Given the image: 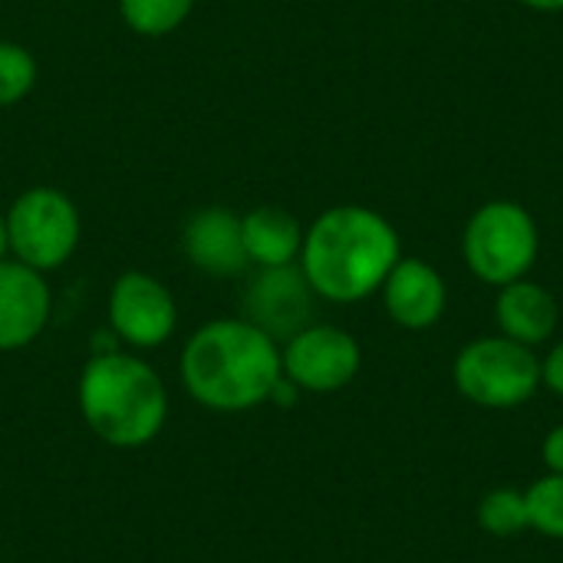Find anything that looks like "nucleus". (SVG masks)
I'll return each mask as SVG.
<instances>
[{
  "label": "nucleus",
  "instance_id": "nucleus-1",
  "mask_svg": "<svg viewBox=\"0 0 563 563\" xmlns=\"http://www.w3.org/2000/svg\"><path fill=\"white\" fill-rule=\"evenodd\" d=\"M188 396L211 412H251L271 402L284 376L280 343L244 317H218L201 323L178 360Z\"/></svg>",
  "mask_w": 563,
  "mask_h": 563
},
{
  "label": "nucleus",
  "instance_id": "nucleus-2",
  "mask_svg": "<svg viewBox=\"0 0 563 563\" xmlns=\"http://www.w3.org/2000/svg\"><path fill=\"white\" fill-rule=\"evenodd\" d=\"M402 257L399 231L366 205H336L303 231L300 271L313 294L330 303H360L379 294Z\"/></svg>",
  "mask_w": 563,
  "mask_h": 563
},
{
  "label": "nucleus",
  "instance_id": "nucleus-3",
  "mask_svg": "<svg viewBox=\"0 0 563 563\" xmlns=\"http://www.w3.org/2000/svg\"><path fill=\"white\" fill-rule=\"evenodd\" d=\"M79 416L109 449H142L155 442L168 419L162 376L125 350L92 353L76 383Z\"/></svg>",
  "mask_w": 563,
  "mask_h": 563
},
{
  "label": "nucleus",
  "instance_id": "nucleus-4",
  "mask_svg": "<svg viewBox=\"0 0 563 563\" xmlns=\"http://www.w3.org/2000/svg\"><path fill=\"white\" fill-rule=\"evenodd\" d=\"M541 254V228L534 214L508 198L472 211L462 231V261L475 280L505 287L531 274Z\"/></svg>",
  "mask_w": 563,
  "mask_h": 563
},
{
  "label": "nucleus",
  "instance_id": "nucleus-5",
  "mask_svg": "<svg viewBox=\"0 0 563 563\" xmlns=\"http://www.w3.org/2000/svg\"><path fill=\"white\" fill-rule=\"evenodd\" d=\"M452 383L478 409L508 412L531 402L541 389V356L501 333L465 343L452 363Z\"/></svg>",
  "mask_w": 563,
  "mask_h": 563
},
{
  "label": "nucleus",
  "instance_id": "nucleus-6",
  "mask_svg": "<svg viewBox=\"0 0 563 563\" xmlns=\"http://www.w3.org/2000/svg\"><path fill=\"white\" fill-rule=\"evenodd\" d=\"M82 238V218L76 201L53 188V185H33L13 198L7 208V241L10 254L40 271H59L79 247Z\"/></svg>",
  "mask_w": 563,
  "mask_h": 563
},
{
  "label": "nucleus",
  "instance_id": "nucleus-7",
  "mask_svg": "<svg viewBox=\"0 0 563 563\" xmlns=\"http://www.w3.org/2000/svg\"><path fill=\"white\" fill-rule=\"evenodd\" d=\"M280 366L284 379H290L300 393L330 396L360 376L363 350L350 330L333 323H310L280 343Z\"/></svg>",
  "mask_w": 563,
  "mask_h": 563
},
{
  "label": "nucleus",
  "instance_id": "nucleus-8",
  "mask_svg": "<svg viewBox=\"0 0 563 563\" xmlns=\"http://www.w3.org/2000/svg\"><path fill=\"white\" fill-rule=\"evenodd\" d=\"M106 313L112 336L129 350H155L178 330V303L172 290L145 271H125L115 277Z\"/></svg>",
  "mask_w": 563,
  "mask_h": 563
},
{
  "label": "nucleus",
  "instance_id": "nucleus-9",
  "mask_svg": "<svg viewBox=\"0 0 563 563\" xmlns=\"http://www.w3.org/2000/svg\"><path fill=\"white\" fill-rule=\"evenodd\" d=\"M313 300L317 294L307 284L300 264L257 267L244 290V320L284 343L313 323Z\"/></svg>",
  "mask_w": 563,
  "mask_h": 563
},
{
  "label": "nucleus",
  "instance_id": "nucleus-10",
  "mask_svg": "<svg viewBox=\"0 0 563 563\" xmlns=\"http://www.w3.org/2000/svg\"><path fill=\"white\" fill-rule=\"evenodd\" d=\"M53 313V290L46 274L20 264L16 257L0 261V353H13L40 340Z\"/></svg>",
  "mask_w": 563,
  "mask_h": 563
},
{
  "label": "nucleus",
  "instance_id": "nucleus-11",
  "mask_svg": "<svg viewBox=\"0 0 563 563\" xmlns=\"http://www.w3.org/2000/svg\"><path fill=\"white\" fill-rule=\"evenodd\" d=\"M181 251L195 271L214 280H231L251 267L241 238V214L224 205H208L188 214L181 228Z\"/></svg>",
  "mask_w": 563,
  "mask_h": 563
},
{
  "label": "nucleus",
  "instance_id": "nucleus-12",
  "mask_svg": "<svg viewBox=\"0 0 563 563\" xmlns=\"http://www.w3.org/2000/svg\"><path fill=\"white\" fill-rule=\"evenodd\" d=\"M389 320L402 330H432L449 307L445 277L426 257H399L379 287Z\"/></svg>",
  "mask_w": 563,
  "mask_h": 563
},
{
  "label": "nucleus",
  "instance_id": "nucleus-13",
  "mask_svg": "<svg viewBox=\"0 0 563 563\" xmlns=\"http://www.w3.org/2000/svg\"><path fill=\"white\" fill-rule=\"evenodd\" d=\"M495 323H498L501 336L538 350L554 340V333L561 327V303L544 284L521 277L515 284L498 287Z\"/></svg>",
  "mask_w": 563,
  "mask_h": 563
},
{
  "label": "nucleus",
  "instance_id": "nucleus-14",
  "mask_svg": "<svg viewBox=\"0 0 563 563\" xmlns=\"http://www.w3.org/2000/svg\"><path fill=\"white\" fill-rule=\"evenodd\" d=\"M303 224L280 205H257L241 214V238L247 261L254 267H284L300 261L303 247Z\"/></svg>",
  "mask_w": 563,
  "mask_h": 563
},
{
  "label": "nucleus",
  "instance_id": "nucleus-15",
  "mask_svg": "<svg viewBox=\"0 0 563 563\" xmlns=\"http://www.w3.org/2000/svg\"><path fill=\"white\" fill-rule=\"evenodd\" d=\"M195 10V0H119L122 23L139 36H168Z\"/></svg>",
  "mask_w": 563,
  "mask_h": 563
},
{
  "label": "nucleus",
  "instance_id": "nucleus-16",
  "mask_svg": "<svg viewBox=\"0 0 563 563\" xmlns=\"http://www.w3.org/2000/svg\"><path fill=\"white\" fill-rule=\"evenodd\" d=\"M478 528L492 538H515L528 531V501L518 488H495L478 501Z\"/></svg>",
  "mask_w": 563,
  "mask_h": 563
},
{
  "label": "nucleus",
  "instance_id": "nucleus-17",
  "mask_svg": "<svg viewBox=\"0 0 563 563\" xmlns=\"http://www.w3.org/2000/svg\"><path fill=\"white\" fill-rule=\"evenodd\" d=\"M525 501H528V525L531 531L563 541V475H544L538 482H531L525 488Z\"/></svg>",
  "mask_w": 563,
  "mask_h": 563
},
{
  "label": "nucleus",
  "instance_id": "nucleus-18",
  "mask_svg": "<svg viewBox=\"0 0 563 563\" xmlns=\"http://www.w3.org/2000/svg\"><path fill=\"white\" fill-rule=\"evenodd\" d=\"M36 79H40L36 56L23 43L0 40V109L26 99L33 92Z\"/></svg>",
  "mask_w": 563,
  "mask_h": 563
},
{
  "label": "nucleus",
  "instance_id": "nucleus-19",
  "mask_svg": "<svg viewBox=\"0 0 563 563\" xmlns=\"http://www.w3.org/2000/svg\"><path fill=\"white\" fill-rule=\"evenodd\" d=\"M541 386L563 399V340L541 356Z\"/></svg>",
  "mask_w": 563,
  "mask_h": 563
},
{
  "label": "nucleus",
  "instance_id": "nucleus-20",
  "mask_svg": "<svg viewBox=\"0 0 563 563\" xmlns=\"http://www.w3.org/2000/svg\"><path fill=\"white\" fill-rule=\"evenodd\" d=\"M541 462L551 475H563V422H558L541 442Z\"/></svg>",
  "mask_w": 563,
  "mask_h": 563
},
{
  "label": "nucleus",
  "instance_id": "nucleus-21",
  "mask_svg": "<svg viewBox=\"0 0 563 563\" xmlns=\"http://www.w3.org/2000/svg\"><path fill=\"white\" fill-rule=\"evenodd\" d=\"M521 7L528 10H538V13H561L563 0H518Z\"/></svg>",
  "mask_w": 563,
  "mask_h": 563
},
{
  "label": "nucleus",
  "instance_id": "nucleus-22",
  "mask_svg": "<svg viewBox=\"0 0 563 563\" xmlns=\"http://www.w3.org/2000/svg\"><path fill=\"white\" fill-rule=\"evenodd\" d=\"M10 254V241H7V211H0V261Z\"/></svg>",
  "mask_w": 563,
  "mask_h": 563
}]
</instances>
